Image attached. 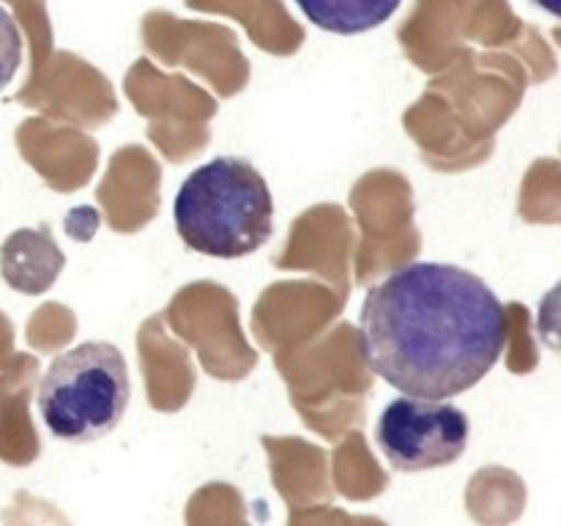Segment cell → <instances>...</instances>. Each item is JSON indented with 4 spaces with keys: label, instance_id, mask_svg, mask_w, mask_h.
I'll list each match as a JSON object with an SVG mask.
<instances>
[{
    "label": "cell",
    "instance_id": "5b68a950",
    "mask_svg": "<svg viewBox=\"0 0 561 526\" xmlns=\"http://www.w3.org/2000/svg\"><path fill=\"white\" fill-rule=\"evenodd\" d=\"M66 266V255L55 244L49 225L20 228L0 247V274L9 288L36 296L53 288Z\"/></svg>",
    "mask_w": 561,
    "mask_h": 526
},
{
    "label": "cell",
    "instance_id": "6da1fadb",
    "mask_svg": "<svg viewBox=\"0 0 561 526\" xmlns=\"http://www.w3.org/2000/svg\"><path fill=\"white\" fill-rule=\"evenodd\" d=\"M359 334L365 362L389 387L447 400L496 367L510 321L507 307L474 272L414 261L370 285Z\"/></svg>",
    "mask_w": 561,
    "mask_h": 526
},
{
    "label": "cell",
    "instance_id": "277c9868",
    "mask_svg": "<svg viewBox=\"0 0 561 526\" xmlns=\"http://www.w3.org/2000/svg\"><path fill=\"white\" fill-rule=\"evenodd\" d=\"M376 444L394 471L442 469L469 447V416L447 400L409 395L381 411Z\"/></svg>",
    "mask_w": 561,
    "mask_h": 526
},
{
    "label": "cell",
    "instance_id": "3957f363",
    "mask_svg": "<svg viewBox=\"0 0 561 526\" xmlns=\"http://www.w3.org/2000/svg\"><path fill=\"white\" fill-rule=\"evenodd\" d=\"M129 400L124 354L104 340H85L55 356L36 395L44 425L66 444H91L113 433Z\"/></svg>",
    "mask_w": 561,
    "mask_h": 526
},
{
    "label": "cell",
    "instance_id": "7a4b0ae2",
    "mask_svg": "<svg viewBox=\"0 0 561 526\" xmlns=\"http://www.w3.org/2000/svg\"><path fill=\"white\" fill-rule=\"evenodd\" d=\"M173 219L190 250L233 261L272 239L274 197L255 164L217 157L186 175L175 195Z\"/></svg>",
    "mask_w": 561,
    "mask_h": 526
},
{
    "label": "cell",
    "instance_id": "52a82bcc",
    "mask_svg": "<svg viewBox=\"0 0 561 526\" xmlns=\"http://www.w3.org/2000/svg\"><path fill=\"white\" fill-rule=\"evenodd\" d=\"M22 64V33L14 16L0 5V91L14 80Z\"/></svg>",
    "mask_w": 561,
    "mask_h": 526
},
{
    "label": "cell",
    "instance_id": "ba28073f",
    "mask_svg": "<svg viewBox=\"0 0 561 526\" xmlns=\"http://www.w3.org/2000/svg\"><path fill=\"white\" fill-rule=\"evenodd\" d=\"M535 5H540L542 11H548L551 16H559V0H531Z\"/></svg>",
    "mask_w": 561,
    "mask_h": 526
},
{
    "label": "cell",
    "instance_id": "8992f818",
    "mask_svg": "<svg viewBox=\"0 0 561 526\" xmlns=\"http://www.w3.org/2000/svg\"><path fill=\"white\" fill-rule=\"evenodd\" d=\"M403 0H296L316 27L337 36H356L392 20Z\"/></svg>",
    "mask_w": 561,
    "mask_h": 526
}]
</instances>
